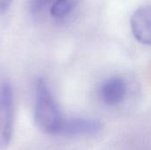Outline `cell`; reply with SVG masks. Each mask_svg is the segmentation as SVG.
I'll list each match as a JSON object with an SVG mask.
<instances>
[{
    "mask_svg": "<svg viewBox=\"0 0 151 150\" xmlns=\"http://www.w3.org/2000/svg\"><path fill=\"white\" fill-rule=\"evenodd\" d=\"M13 127V95L11 85L0 83V150L4 149L12 135Z\"/></svg>",
    "mask_w": 151,
    "mask_h": 150,
    "instance_id": "2",
    "label": "cell"
},
{
    "mask_svg": "<svg viewBox=\"0 0 151 150\" xmlns=\"http://www.w3.org/2000/svg\"><path fill=\"white\" fill-rule=\"evenodd\" d=\"M56 0H32L31 3V7L32 11L35 13H38L41 11L44 10L48 5H52V4Z\"/></svg>",
    "mask_w": 151,
    "mask_h": 150,
    "instance_id": "7",
    "label": "cell"
},
{
    "mask_svg": "<svg viewBox=\"0 0 151 150\" xmlns=\"http://www.w3.org/2000/svg\"><path fill=\"white\" fill-rule=\"evenodd\" d=\"M12 0H0V14L4 13L10 7Z\"/></svg>",
    "mask_w": 151,
    "mask_h": 150,
    "instance_id": "8",
    "label": "cell"
},
{
    "mask_svg": "<svg viewBox=\"0 0 151 150\" xmlns=\"http://www.w3.org/2000/svg\"><path fill=\"white\" fill-rule=\"evenodd\" d=\"M81 0H56L50 6V14L55 18H64L70 14Z\"/></svg>",
    "mask_w": 151,
    "mask_h": 150,
    "instance_id": "6",
    "label": "cell"
},
{
    "mask_svg": "<svg viewBox=\"0 0 151 150\" xmlns=\"http://www.w3.org/2000/svg\"><path fill=\"white\" fill-rule=\"evenodd\" d=\"M132 33L141 43L151 45V4H145L134 11L130 20Z\"/></svg>",
    "mask_w": 151,
    "mask_h": 150,
    "instance_id": "3",
    "label": "cell"
},
{
    "mask_svg": "<svg viewBox=\"0 0 151 150\" xmlns=\"http://www.w3.org/2000/svg\"><path fill=\"white\" fill-rule=\"evenodd\" d=\"M127 92L126 81L120 77H111L102 84L99 94L104 103L115 106L124 101Z\"/></svg>",
    "mask_w": 151,
    "mask_h": 150,
    "instance_id": "4",
    "label": "cell"
},
{
    "mask_svg": "<svg viewBox=\"0 0 151 150\" xmlns=\"http://www.w3.org/2000/svg\"><path fill=\"white\" fill-rule=\"evenodd\" d=\"M35 122L37 127L49 134H62L66 118L57 104L46 80L40 78L35 85Z\"/></svg>",
    "mask_w": 151,
    "mask_h": 150,
    "instance_id": "1",
    "label": "cell"
},
{
    "mask_svg": "<svg viewBox=\"0 0 151 150\" xmlns=\"http://www.w3.org/2000/svg\"><path fill=\"white\" fill-rule=\"evenodd\" d=\"M100 129L101 124L97 120L87 118H66L62 134L70 136L89 135L97 133Z\"/></svg>",
    "mask_w": 151,
    "mask_h": 150,
    "instance_id": "5",
    "label": "cell"
}]
</instances>
